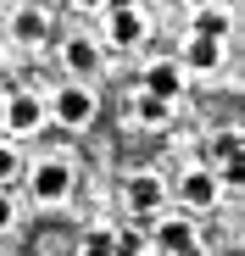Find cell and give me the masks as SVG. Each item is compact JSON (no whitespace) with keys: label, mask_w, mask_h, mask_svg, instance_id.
<instances>
[{"label":"cell","mask_w":245,"mask_h":256,"mask_svg":"<svg viewBox=\"0 0 245 256\" xmlns=\"http://www.w3.org/2000/svg\"><path fill=\"white\" fill-rule=\"evenodd\" d=\"M100 117V95L90 90V84H62V90H50V122H62V128H90Z\"/></svg>","instance_id":"obj_1"},{"label":"cell","mask_w":245,"mask_h":256,"mask_svg":"<svg viewBox=\"0 0 245 256\" xmlns=\"http://www.w3.org/2000/svg\"><path fill=\"white\" fill-rule=\"evenodd\" d=\"M62 72H67V84H90V90H95V78L106 72V39L72 34L62 45Z\"/></svg>","instance_id":"obj_2"},{"label":"cell","mask_w":245,"mask_h":256,"mask_svg":"<svg viewBox=\"0 0 245 256\" xmlns=\"http://www.w3.org/2000/svg\"><path fill=\"white\" fill-rule=\"evenodd\" d=\"M100 22H106V45H117V50H134V45H145V39H150V12L134 6V0L106 6Z\"/></svg>","instance_id":"obj_3"},{"label":"cell","mask_w":245,"mask_h":256,"mask_svg":"<svg viewBox=\"0 0 245 256\" xmlns=\"http://www.w3.org/2000/svg\"><path fill=\"white\" fill-rule=\"evenodd\" d=\"M28 195H34V206H62V200L72 195V162H62V156L34 162V173H28Z\"/></svg>","instance_id":"obj_4"},{"label":"cell","mask_w":245,"mask_h":256,"mask_svg":"<svg viewBox=\"0 0 245 256\" xmlns=\"http://www.w3.org/2000/svg\"><path fill=\"white\" fill-rule=\"evenodd\" d=\"M173 195H178V206L195 218V212H212V206L223 200V178H218V167H190V173L173 178Z\"/></svg>","instance_id":"obj_5"},{"label":"cell","mask_w":245,"mask_h":256,"mask_svg":"<svg viewBox=\"0 0 245 256\" xmlns=\"http://www.w3.org/2000/svg\"><path fill=\"white\" fill-rule=\"evenodd\" d=\"M168 178L162 173H128L122 178V200H128V212L134 218H162V212H168Z\"/></svg>","instance_id":"obj_6"},{"label":"cell","mask_w":245,"mask_h":256,"mask_svg":"<svg viewBox=\"0 0 245 256\" xmlns=\"http://www.w3.org/2000/svg\"><path fill=\"white\" fill-rule=\"evenodd\" d=\"M184 84H190V72H184L173 56H150V62H145V72H140V90H145V95H156V100H168V106L184 95Z\"/></svg>","instance_id":"obj_7"},{"label":"cell","mask_w":245,"mask_h":256,"mask_svg":"<svg viewBox=\"0 0 245 256\" xmlns=\"http://www.w3.org/2000/svg\"><path fill=\"white\" fill-rule=\"evenodd\" d=\"M45 122H50V100H39V90H12L6 140H17V134H39Z\"/></svg>","instance_id":"obj_8"},{"label":"cell","mask_w":245,"mask_h":256,"mask_svg":"<svg viewBox=\"0 0 245 256\" xmlns=\"http://www.w3.org/2000/svg\"><path fill=\"white\" fill-rule=\"evenodd\" d=\"M150 245H156V256H184V250H195V245H200V240H195V218H190V212H173V218L150 223Z\"/></svg>","instance_id":"obj_9"},{"label":"cell","mask_w":245,"mask_h":256,"mask_svg":"<svg viewBox=\"0 0 245 256\" xmlns=\"http://www.w3.org/2000/svg\"><path fill=\"white\" fill-rule=\"evenodd\" d=\"M6 34H12V45L39 50V45H45V34H50V12H45V6H12Z\"/></svg>","instance_id":"obj_10"},{"label":"cell","mask_w":245,"mask_h":256,"mask_svg":"<svg viewBox=\"0 0 245 256\" xmlns=\"http://www.w3.org/2000/svg\"><path fill=\"white\" fill-rule=\"evenodd\" d=\"M223 56H228L223 39H195V34H190L184 45H178V67H184V72H218Z\"/></svg>","instance_id":"obj_11"},{"label":"cell","mask_w":245,"mask_h":256,"mask_svg":"<svg viewBox=\"0 0 245 256\" xmlns=\"http://www.w3.org/2000/svg\"><path fill=\"white\" fill-rule=\"evenodd\" d=\"M228 28H234L228 6H190V34L195 39H228Z\"/></svg>","instance_id":"obj_12"},{"label":"cell","mask_w":245,"mask_h":256,"mask_svg":"<svg viewBox=\"0 0 245 256\" xmlns=\"http://www.w3.org/2000/svg\"><path fill=\"white\" fill-rule=\"evenodd\" d=\"M128 122H140V128H168V122H173V106L156 100V95H145V90H134V95H128Z\"/></svg>","instance_id":"obj_13"},{"label":"cell","mask_w":245,"mask_h":256,"mask_svg":"<svg viewBox=\"0 0 245 256\" xmlns=\"http://www.w3.org/2000/svg\"><path fill=\"white\" fill-rule=\"evenodd\" d=\"M156 245H150V223H122L117 228V250L112 256H150Z\"/></svg>","instance_id":"obj_14"},{"label":"cell","mask_w":245,"mask_h":256,"mask_svg":"<svg viewBox=\"0 0 245 256\" xmlns=\"http://www.w3.org/2000/svg\"><path fill=\"white\" fill-rule=\"evenodd\" d=\"M17 173H22V156H17V145H12V140H0V190H6Z\"/></svg>","instance_id":"obj_15"},{"label":"cell","mask_w":245,"mask_h":256,"mask_svg":"<svg viewBox=\"0 0 245 256\" xmlns=\"http://www.w3.org/2000/svg\"><path fill=\"white\" fill-rule=\"evenodd\" d=\"M12 223H17V200L12 190H0V234H12Z\"/></svg>","instance_id":"obj_16"},{"label":"cell","mask_w":245,"mask_h":256,"mask_svg":"<svg viewBox=\"0 0 245 256\" xmlns=\"http://www.w3.org/2000/svg\"><path fill=\"white\" fill-rule=\"evenodd\" d=\"M218 178H223V190H228V184H245V156H234L228 167H218Z\"/></svg>","instance_id":"obj_17"},{"label":"cell","mask_w":245,"mask_h":256,"mask_svg":"<svg viewBox=\"0 0 245 256\" xmlns=\"http://www.w3.org/2000/svg\"><path fill=\"white\" fill-rule=\"evenodd\" d=\"M6 112H12V90H0V140H6Z\"/></svg>","instance_id":"obj_18"},{"label":"cell","mask_w":245,"mask_h":256,"mask_svg":"<svg viewBox=\"0 0 245 256\" xmlns=\"http://www.w3.org/2000/svg\"><path fill=\"white\" fill-rule=\"evenodd\" d=\"M184 256H206V245H195V250H184Z\"/></svg>","instance_id":"obj_19"},{"label":"cell","mask_w":245,"mask_h":256,"mask_svg":"<svg viewBox=\"0 0 245 256\" xmlns=\"http://www.w3.org/2000/svg\"><path fill=\"white\" fill-rule=\"evenodd\" d=\"M0 67H6V39H0Z\"/></svg>","instance_id":"obj_20"},{"label":"cell","mask_w":245,"mask_h":256,"mask_svg":"<svg viewBox=\"0 0 245 256\" xmlns=\"http://www.w3.org/2000/svg\"><path fill=\"white\" fill-rule=\"evenodd\" d=\"M78 256H95V250H78Z\"/></svg>","instance_id":"obj_21"},{"label":"cell","mask_w":245,"mask_h":256,"mask_svg":"<svg viewBox=\"0 0 245 256\" xmlns=\"http://www.w3.org/2000/svg\"><path fill=\"white\" fill-rule=\"evenodd\" d=\"M150 256H156V250H150Z\"/></svg>","instance_id":"obj_22"}]
</instances>
